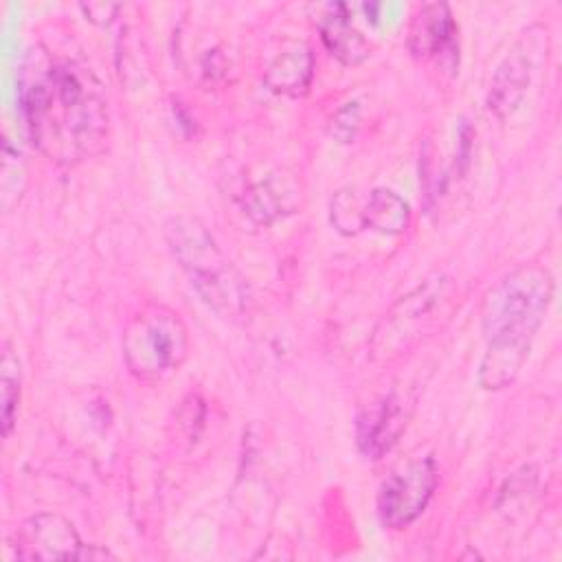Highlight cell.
Wrapping results in <instances>:
<instances>
[{
	"label": "cell",
	"mask_w": 562,
	"mask_h": 562,
	"mask_svg": "<svg viewBox=\"0 0 562 562\" xmlns=\"http://www.w3.org/2000/svg\"><path fill=\"white\" fill-rule=\"evenodd\" d=\"M318 33L325 48L347 66L360 64L371 55L369 42L353 26L345 4H327L318 18Z\"/></svg>",
	"instance_id": "7c38bea8"
},
{
	"label": "cell",
	"mask_w": 562,
	"mask_h": 562,
	"mask_svg": "<svg viewBox=\"0 0 562 562\" xmlns=\"http://www.w3.org/2000/svg\"><path fill=\"white\" fill-rule=\"evenodd\" d=\"M121 349L125 367L136 380L156 382L187 360L189 331L178 312L149 303L125 325Z\"/></svg>",
	"instance_id": "277c9868"
},
{
	"label": "cell",
	"mask_w": 562,
	"mask_h": 562,
	"mask_svg": "<svg viewBox=\"0 0 562 562\" xmlns=\"http://www.w3.org/2000/svg\"><path fill=\"white\" fill-rule=\"evenodd\" d=\"M331 224L345 233V235H353L358 231H362V202L358 200V195L351 189L338 191L331 198Z\"/></svg>",
	"instance_id": "9a60e30c"
},
{
	"label": "cell",
	"mask_w": 562,
	"mask_h": 562,
	"mask_svg": "<svg viewBox=\"0 0 562 562\" xmlns=\"http://www.w3.org/2000/svg\"><path fill=\"white\" fill-rule=\"evenodd\" d=\"M20 360L18 356L4 345L2 358H0V397H2V432L9 437L15 424L18 415V402H20Z\"/></svg>",
	"instance_id": "5bb4252c"
},
{
	"label": "cell",
	"mask_w": 562,
	"mask_h": 562,
	"mask_svg": "<svg viewBox=\"0 0 562 562\" xmlns=\"http://www.w3.org/2000/svg\"><path fill=\"white\" fill-rule=\"evenodd\" d=\"M171 255L187 272L191 288L222 318L237 321L248 312L246 279L224 257L209 228L193 215H173L165 222Z\"/></svg>",
	"instance_id": "3957f363"
},
{
	"label": "cell",
	"mask_w": 562,
	"mask_h": 562,
	"mask_svg": "<svg viewBox=\"0 0 562 562\" xmlns=\"http://www.w3.org/2000/svg\"><path fill=\"white\" fill-rule=\"evenodd\" d=\"M452 283L446 277L426 279L404 294L373 329L369 353L373 360H389L408 349L432 321V312L448 299Z\"/></svg>",
	"instance_id": "5b68a950"
},
{
	"label": "cell",
	"mask_w": 562,
	"mask_h": 562,
	"mask_svg": "<svg viewBox=\"0 0 562 562\" xmlns=\"http://www.w3.org/2000/svg\"><path fill=\"white\" fill-rule=\"evenodd\" d=\"M15 558L18 560H105L114 558L108 549L86 544L75 525L55 514L40 512L29 516L15 531Z\"/></svg>",
	"instance_id": "ba28073f"
},
{
	"label": "cell",
	"mask_w": 562,
	"mask_h": 562,
	"mask_svg": "<svg viewBox=\"0 0 562 562\" xmlns=\"http://www.w3.org/2000/svg\"><path fill=\"white\" fill-rule=\"evenodd\" d=\"M20 105L29 138L55 162L75 165L105 145L110 114L103 83L70 57L33 48L20 70Z\"/></svg>",
	"instance_id": "6da1fadb"
},
{
	"label": "cell",
	"mask_w": 562,
	"mask_h": 562,
	"mask_svg": "<svg viewBox=\"0 0 562 562\" xmlns=\"http://www.w3.org/2000/svg\"><path fill=\"white\" fill-rule=\"evenodd\" d=\"M314 75V55L305 42H288L266 66L263 83L285 97H301L307 92Z\"/></svg>",
	"instance_id": "8fae6325"
},
{
	"label": "cell",
	"mask_w": 562,
	"mask_h": 562,
	"mask_svg": "<svg viewBox=\"0 0 562 562\" xmlns=\"http://www.w3.org/2000/svg\"><path fill=\"white\" fill-rule=\"evenodd\" d=\"M547 55L549 31L542 24L529 26L496 66L485 99L487 110L498 119L514 114L527 97L538 68L547 61Z\"/></svg>",
	"instance_id": "8992f818"
},
{
	"label": "cell",
	"mask_w": 562,
	"mask_h": 562,
	"mask_svg": "<svg viewBox=\"0 0 562 562\" xmlns=\"http://www.w3.org/2000/svg\"><path fill=\"white\" fill-rule=\"evenodd\" d=\"M413 413V397L406 391L391 389L389 393L369 402L356 419V441L367 459L386 454L408 426Z\"/></svg>",
	"instance_id": "9c48e42d"
},
{
	"label": "cell",
	"mask_w": 562,
	"mask_h": 562,
	"mask_svg": "<svg viewBox=\"0 0 562 562\" xmlns=\"http://www.w3.org/2000/svg\"><path fill=\"white\" fill-rule=\"evenodd\" d=\"M437 487L432 457H415L395 468L378 492V516L389 529H404L415 522L430 503Z\"/></svg>",
	"instance_id": "52a82bcc"
},
{
	"label": "cell",
	"mask_w": 562,
	"mask_h": 562,
	"mask_svg": "<svg viewBox=\"0 0 562 562\" xmlns=\"http://www.w3.org/2000/svg\"><path fill=\"white\" fill-rule=\"evenodd\" d=\"M411 224V206L391 189H373L362 202V226L384 235H400Z\"/></svg>",
	"instance_id": "4fadbf2b"
},
{
	"label": "cell",
	"mask_w": 562,
	"mask_h": 562,
	"mask_svg": "<svg viewBox=\"0 0 562 562\" xmlns=\"http://www.w3.org/2000/svg\"><path fill=\"white\" fill-rule=\"evenodd\" d=\"M551 296L553 274L540 263L514 268L485 292L481 327L487 347L476 373L481 389L501 391L516 380Z\"/></svg>",
	"instance_id": "7a4b0ae2"
},
{
	"label": "cell",
	"mask_w": 562,
	"mask_h": 562,
	"mask_svg": "<svg viewBox=\"0 0 562 562\" xmlns=\"http://www.w3.org/2000/svg\"><path fill=\"white\" fill-rule=\"evenodd\" d=\"M281 209H283V198H279V189L270 180L257 182L246 193V211L259 222H268L277 217Z\"/></svg>",
	"instance_id": "2e32d148"
},
{
	"label": "cell",
	"mask_w": 562,
	"mask_h": 562,
	"mask_svg": "<svg viewBox=\"0 0 562 562\" xmlns=\"http://www.w3.org/2000/svg\"><path fill=\"white\" fill-rule=\"evenodd\" d=\"M358 125H360V108L356 101L351 103H345L334 116H331V123H329V134L334 138H338L340 143H349L353 140L356 132H358Z\"/></svg>",
	"instance_id": "e0dca14e"
},
{
	"label": "cell",
	"mask_w": 562,
	"mask_h": 562,
	"mask_svg": "<svg viewBox=\"0 0 562 562\" xmlns=\"http://www.w3.org/2000/svg\"><path fill=\"white\" fill-rule=\"evenodd\" d=\"M457 24L446 2H428L417 9L408 26V50L417 59H443L454 61Z\"/></svg>",
	"instance_id": "30bf717a"
}]
</instances>
